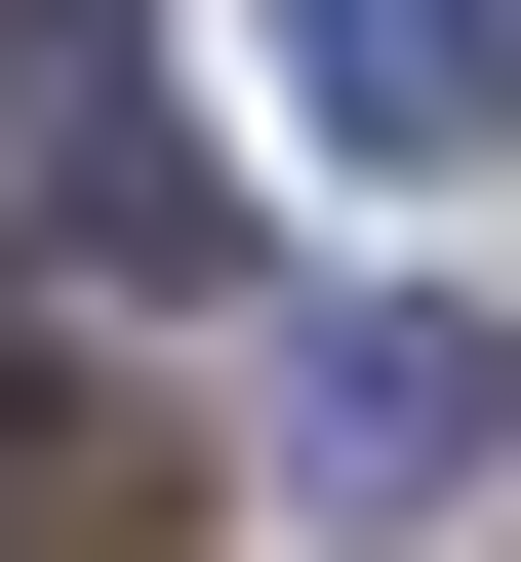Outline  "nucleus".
<instances>
[{
	"label": "nucleus",
	"instance_id": "nucleus-3",
	"mask_svg": "<svg viewBox=\"0 0 521 562\" xmlns=\"http://www.w3.org/2000/svg\"><path fill=\"white\" fill-rule=\"evenodd\" d=\"M482 442H521V362H482V322H321V362H281V482H321V522H441Z\"/></svg>",
	"mask_w": 521,
	"mask_h": 562
},
{
	"label": "nucleus",
	"instance_id": "nucleus-1",
	"mask_svg": "<svg viewBox=\"0 0 521 562\" xmlns=\"http://www.w3.org/2000/svg\"><path fill=\"white\" fill-rule=\"evenodd\" d=\"M0 241H81V281H201L241 241V161L161 121V0H0Z\"/></svg>",
	"mask_w": 521,
	"mask_h": 562
},
{
	"label": "nucleus",
	"instance_id": "nucleus-2",
	"mask_svg": "<svg viewBox=\"0 0 521 562\" xmlns=\"http://www.w3.org/2000/svg\"><path fill=\"white\" fill-rule=\"evenodd\" d=\"M241 41H281V121H321V161H482V121H521V0H241Z\"/></svg>",
	"mask_w": 521,
	"mask_h": 562
},
{
	"label": "nucleus",
	"instance_id": "nucleus-4",
	"mask_svg": "<svg viewBox=\"0 0 521 562\" xmlns=\"http://www.w3.org/2000/svg\"><path fill=\"white\" fill-rule=\"evenodd\" d=\"M121 482H161V442H41V402H0V522H121Z\"/></svg>",
	"mask_w": 521,
	"mask_h": 562
}]
</instances>
